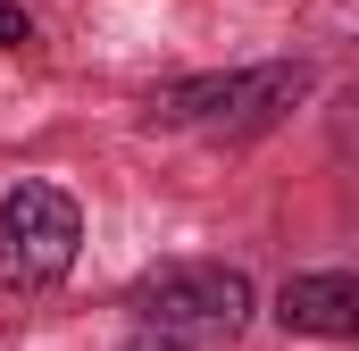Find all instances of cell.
<instances>
[{
    "label": "cell",
    "instance_id": "cell-1",
    "mask_svg": "<svg viewBox=\"0 0 359 351\" xmlns=\"http://www.w3.org/2000/svg\"><path fill=\"white\" fill-rule=\"evenodd\" d=\"M318 84L309 59H259V67H226V76H176L142 100V126L159 134H201V143H259L268 126H284Z\"/></svg>",
    "mask_w": 359,
    "mask_h": 351
},
{
    "label": "cell",
    "instance_id": "cell-2",
    "mask_svg": "<svg viewBox=\"0 0 359 351\" xmlns=\"http://www.w3.org/2000/svg\"><path fill=\"white\" fill-rule=\"evenodd\" d=\"M126 310H134V326H159V335H184V343L217 351V343H243V326L259 318V293L226 260H168V267L134 276Z\"/></svg>",
    "mask_w": 359,
    "mask_h": 351
},
{
    "label": "cell",
    "instance_id": "cell-3",
    "mask_svg": "<svg viewBox=\"0 0 359 351\" xmlns=\"http://www.w3.org/2000/svg\"><path fill=\"white\" fill-rule=\"evenodd\" d=\"M76 251H84V209L76 192L25 176L0 192V293L34 301V293H59L76 276Z\"/></svg>",
    "mask_w": 359,
    "mask_h": 351
},
{
    "label": "cell",
    "instance_id": "cell-4",
    "mask_svg": "<svg viewBox=\"0 0 359 351\" xmlns=\"http://www.w3.org/2000/svg\"><path fill=\"white\" fill-rule=\"evenodd\" d=\"M276 326L284 335H318V343H359V276L343 267H309L276 284Z\"/></svg>",
    "mask_w": 359,
    "mask_h": 351
},
{
    "label": "cell",
    "instance_id": "cell-5",
    "mask_svg": "<svg viewBox=\"0 0 359 351\" xmlns=\"http://www.w3.org/2000/svg\"><path fill=\"white\" fill-rule=\"evenodd\" d=\"M0 51H34V17L17 0H0Z\"/></svg>",
    "mask_w": 359,
    "mask_h": 351
},
{
    "label": "cell",
    "instance_id": "cell-6",
    "mask_svg": "<svg viewBox=\"0 0 359 351\" xmlns=\"http://www.w3.org/2000/svg\"><path fill=\"white\" fill-rule=\"evenodd\" d=\"M117 351H201V343H184V335H159V326H134Z\"/></svg>",
    "mask_w": 359,
    "mask_h": 351
}]
</instances>
